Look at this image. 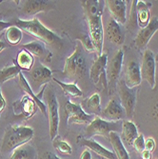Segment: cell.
<instances>
[{
    "mask_svg": "<svg viewBox=\"0 0 158 159\" xmlns=\"http://www.w3.org/2000/svg\"><path fill=\"white\" fill-rule=\"evenodd\" d=\"M16 27L21 29L22 31L26 32L28 34L32 35L33 37L40 40V42L45 43V44L54 48L60 50L63 47V42L61 38L49 30L43 25L37 17H34L31 20H22L18 19L16 22Z\"/></svg>",
    "mask_w": 158,
    "mask_h": 159,
    "instance_id": "cell-1",
    "label": "cell"
},
{
    "mask_svg": "<svg viewBox=\"0 0 158 159\" xmlns=\"http://www.w3.org/2000/svg\"><path fill=\"white\" fill-rule=\"evenodd\" d=\"M34 135V129L28 126L10 127L3 137L1 144L2 153L12 152L16 149L30 142Z\"/></svg>",
    "mask_w": 158,
    "mask_h": 159,
    "instance_id": "cell-2",
    "label": "cell"
},
{
    "mask_svg": "<svg viewBox=\"0 0 158 159\" xmlns=\"http://www.w3.org/2000/svg\"><path fill=\"white\" fill-rule=\"evenodd\" d=\"M86 70H87V65L82 52V47L77 44L74 52L65 61L63 75L69 79L76 80L83 77Z\"/></svg>",
    "mask_w": 158,
    "mask_h": 159,
    "instance_id": "cell-3",
    "label": "cell"
},
{
    "mask_svg": "<svg viewBox=\"0 0 158 159\" xmlns=\"http://www.w3.org/2000/svg\"><path fill=\"white\" fill-rule=\"evenodd\" d=\"M119 129L122 131V124L120 125L118 122L107 121L99 116H95L86 128V135L89 139L94 135H102L103 137L109 139L111 133H116Z\"/></svg>",
    "mask_w": 158,
    "mask_h": 159,
    "instance_id": "cell-4",
    "label": "cell"
},
{
    "mask_svg": "<svg viewBox=\"0 0 158 159\" xmlns=\"http://www.w3.org/2000/svg\"><path fill=\"white\" fill-rule=\"evenodd\" d=\"M90 38L94 46L95 52L97 55L102 54L103 41H104V29L102 23V14L88 16Z\"/></svg>",
    "mask_w": 158,
    "mask_h": 159,
    "instance_id": "cell-5",
    "label": "cell"
},
{
    "mask_svg": "<svg viewBox=\"0 0 158 159\" xmlns=\"http://www.w3.org/2000/svg\"><path fill=\"white\" fill-rule=\"evenodd\" d=\"M48 111H49V123H50V136L53 140L58 134L59 128V104L57 98L54 94L52 89H49V91L45 94Z\"/></svg>",
    "mask_w": 158,
    "mask_h": 159,
    "instance_id": "cell-6",
    "label": "cell"
},
{
    "mask_svg": "<svg viewBox=\"0 0 158 159\" xmlns=\"http://www.w3.org/2000/svg\"><path fill=\"white\" fill-rule=\"evenodd\" d=\"M118 93L120 97V103L125 110L126 116L132 117L134 112V107L136 103V92L133 89H130L123 80L118 82Z\"/></svg>",
    "mask_w": 158,
    "mask_h": 159,
    "instance_id": "cell-7",
    "label": "cell"
},
{
    "mask_svg": "<svg viewBox=\"0 0 158 159\" xmlns=\"http://www.w3.org/2000/svg\"><path fill=\"white\" fill-rule=\"evenodd\" d=\"M65 111L67 115L68 124H90L94 117L86 113L81 105L68 101L65 105Z\"/></svg>",
    "mask_w": 158,
    "mask_h": 159,
    "instance_id": "cell-8",
    "label": "cell"
},
{
    "mask_svg": "<svg viewBox=\"0 0 158 159\" xmlns=\"http://www.w3.org/2000/svg\"><path fill=\"white\" fill-rule=\"evenodd\" d=\"M156 59L154 57L153 52L151 50H146L144 54H143L142 59V65H141V76L144 78L151 87V89H154L155 87V70H156V65H155Z\"/></svg>",
    "mask_w": 158,
    "mask_h": 159,
    "instance_id": "cell-9",
    "label": "cell"
},
{
    "mask_svg": "<svg viewBox=\"0 0 158 159\" xmlns=\"http://www.w3.org/2000/svg\"><path fill=\"white\" fill-rule=\"evenodd\" d=\"M107 64H108V55L107 53H102L99 55L90 70L91 80L96 84L99 81H102L105 88H107Z\"/></svg>",
    "mask_w": 158,
    "mask_h": 159,
    "instance_id": "cell-10",
    "label": "cell"
},
{
    "mask_svg": "<svg viewBox=\"0 0 158 159\" xmlns=\"http://www.w3.org/2000/svg\"><path fill=\"white\" fill-rule=\"evenodd\" d=\"M102 119L111 122H118L119 120L126 117V112L124 108L122 107L121 103L115 98L110 100V102L106 106V108L101 111Z\"/></svg>",
    "mask_w": 158,
    "mask_h": 159,
    "instance_id": "cell-11",
    "label": "cell"
},
{
    "mask_svg": "<svg viewBox=\"0 0 158 159\" xmlns=\"http://www.w3.org/2000/svg\"><path fill=\"white\" fill-rule=\"evenodd\" d=\"M125 84L130 89H133L139 86L142 82L140 66L134 60H130L126 65L125 71Z\"/></svg>",
    "mask_w": 158,
    "mask_h": 159,
    "instance_id": "cell-12",
    "label": "cell"
},
{
    "mask_svg": "<svg viewBox=\"0 0 158 159\" xmlns=\"http://www.w3.org/2000/svg\"><path fill=\"white\" fill-rule=\"evenodd\" d=\"M157 31H158V18L153 17L149 22V24L138 33L135 38L136 47L139 49H144Z\"/></svg>",
    "mask_w": 158,
    "mask_h": 159,
    "instance_id": "cell-13",
    "label": "cell"
},
{
    "mask_svg": "<svg viewBox=\"0 0 158 159\" xmlns=\"http://www.w3.org/2000/svg\"><path fill=\"white\" fill-rule=\"evenodd\" d=\"M123 58H124L123 50L120 49L112 56V58L110 62V65L107 70V75L110 84L111 85L116 83V81L120 76L122 66H123Z\"/></svg>",
    "mask_w": 158,
    "mask_h": 159,
    "instance_id": "cell-14",
    "label": "cell"
},
{
    "mask_svg": "<svg viewBox=\"0 0 158 159\" xmlns=\"http://www.w3.org/2000/svg\"><path fill=\"white\" fill-rule=\"evenodd\" d=\"M77 143H79L81 146L87 147L91 151L94 152L97 155L101 156L106 159H117L116 155L114 152H111L110 150L104 148L102 145H100L98 142H96L93 139H89V138H77Z\"/></svg>",
    "mask_w": 158,
    "mask_h": 159,
    "instance_id": "cell-15",
    "label": "cell"
},
{
    "mask_svg": "<svg viewBox=\"0 0 158 159\" xmlns=\"http://www.w3.org/2000/svg\"><path fill=\"white\" fill-rule=\"evenodd\" d=\"M54 8L53 4L46 0H27L23 5V11L28 16H34L40 11H52Z\"/></svg>",
    "mask_w": 158,
    "mask_h": 159,
    "instance_id": "cell-16",
    "label": "cell"
},
{
    "mask_svg": "<svg viewBox=\"0 0 158 159\" xmlns=\"http://www.w3.org/2000/svg\"><path fill=\"white\" fill-rule=\"evenodd\" d=\"M105 2L109 8L112 19L121 25H124L127 20L125 1H123V0H108Z\"/></svg>",
    "mask_w": 158,
    "mask_h": 159,
    "instance_id": "cell-17",
    "label": "cell"
},
{
    "mask_svg": "<svg viewBox=\"0 0 158 159\" xmlns=\"http://www.w3.org/2000/svg\"><path fill=\"white\" fill-rule=\"evenodd\" d=\"M30 77L32 78L34 89H37L40 86L47 84L51 79H52V70L45 66L39 65L30 71Z\"/></svg>",
    "mask_w": 158,
    "mask_h": 159,
    "instance_id": "cell-18",
    "label": "cell"
},
{
    "mask_svg": "<svg viewBox=\"0 0 158 159\" xmlns=\"http://www.w3.org/2000/svg\"><path fill=\"white\" fill-rule=\"evenodd\" d=\"M22 48L28 51L30 53H32L33 55L37 56L38 58H40L43 61H51L52 53L49 50H47V48L42 42L33 41L28 43V44L22 45Z\"/></svg>",
    "mask_w": 158,
    "mask_h": 159,
    "instance_id": "cell-19",
    "label": "cell"
},
{
    "mask_svg": "<svg viewBox=\"0 0 158 159\" xmlns=\"http://www.w3.org/2000/svg\"><path fill=\"white\" fill-rule=\"evenodd\" d=\"M106 34L111 42L116 45H122L125 40V34L123 33L120 24L117 23L114 19L108 21L106 26Z\"/></svg>",
    "mask_w": 158,
    "mask_h": 159,
    "instance_id": "cell-20",
    "label": "cell"
},
{
    "mask_svg": "<svg viewBox=\"0 0 158 159\" xmlns=\"http://www.w3.org/2000/svg\"><path fill=\"white\" fill-rule=\"evenodd\" d=\"M82 109L86 113L90 115L92 114H101V99L98 93H93L89 98L85 99L82 104Z\"/></svg>",
    "mask_w": 158,
    "mask_h": 159,
    "instance_id": "cell-21",
    "label": "cell"
},
{
    "mask_svg": "<svg viewBox=\"0 0 158 159\" xmlns=\"http://www.w3.org/2000/svg\"><path fill=\"white\" fill-rule=\"evenodd\" d=\"M109 140L114 150V153H115L117 159H131L130 155H129L127 150L125 149V147L123 145V142L117 133H115V132L111 133L109 135Z\"/></svg>",
    "mask_w": 158,
    "mask_h": 159,
    "instance_id": "cell-22",
    "label": "cell"
},
{
    "mask_svg": "<svg viewBox=\"0 0 158 159\" xmlns=\"http://www.w3.org/2000/svg\"><path fill=\"white\" fill-rule=\"evenodd\" d=\"M18 77H19V84H20V87L23 89V91L26 92V93H29V95H30V96L33 98V100L34 101V103L36 104L37 108L40 109L41 112H42L43 114H44V115H47V110H48L47 107H46L45 104L43 103L42 101L34 94V93L33 92V90H32V88H31V86L29 85L28 81H27L26 78L24 77L23 74L20 73V74L18 75Z\"/></svg>",
    "mask_w": 158,
    "mask_h": 159,
    "instance_id": "cell-23",
    "label": "cell"
},
{
    "mask_svg": "<svg viewBox=\"0 0 158 159\" xmlns=\"http://www.w3.org/2000/svg\"><path fill=\"white\" fill-rule=\"evenodd\" d=\"M139 135L135 124L131 120H126L122 123V136L124 140L129 144L133 145V141Z\"/></svg>",
    "mask_w": 158,
    "mask_h": 159,
    "instance_id": "cell-24",
    "label": "cell"
},
{
    "mask_svg": "<svg viewBox=\"0 0 158 159\" xmlns=\"http://www.w3.org/2000/svg\"><path fill=\"white\" fill-rule=\"evenodd\" d=\"M136 19L142 28H145L150 22V9L143 1H136Z\"/></svg>",
    "mask_w": 158,
    "mask_h": 159,
    "instance_id": "cell-25",
    "label": "cell"
},
{
    "mask_svg": "<svg viewBox=\"0 0 158 159\" xmlns=\"http://www.w3.org/2000/svg\"><path fill=\"white\" fill-rule=\"evenodd\" d=\"M16 62L20 70H30L34 63V57L32 53H30L28 51L23 49L17 54Z\"/></svg>",
    "mask_w": 158,
    "mask_h": 159,
    "instance_id": "cell-26",
    "label": "cell"
},
{
    "mask_svg": "<svg viewBox=\"0 0 158 159\" xmlns=\"http://www.w3.org/2000/svg\"><path fill=\"white\" fill-rule=\"evenodd\" d=\"M35 151L30 145H25L17 148L11 152V159H34Z\"/></svg>",
    "mask_w": 158,
    "mask_h": 159,
    "instance_id": "cell-27",
    "label": "cell"
},
{
    "mask_svg": "<svg viewBox=\"0 0 158 159\" xmlns=\"http://www.w3.org/2000/svg\"><path fill=\"white\" fill-rule=\"evenodd\" d=\"M36 107L37 106L33 99L29 98L28 96H25L19 103V108H21L19 109L21 111V113L19 115H23L24 117H26V115H27L28 117H31L33 114L35 113Z\"/></svg>",
    "mask_w": 158,
    "mask_h": 159,
    "instance_id": "cell-28",
    "label": "cell"
},
{
    "mask_svg": "<svg viewBox=\"0 0 158 159\" xmlns=\"http://www.w3.org/2000/svg\"><path fill=\"white\" fill-rule=\"evenodd\" d=\"M52 80L60 86V88L64 91V93L68 96H70V97H81L83 95L82 91L74 83H64L58 79H56V78H52Z\"/></svg>",
    "mask_w": 158,
    "mask_h": 159,
    "instance_id": "cell-29",
    "label": "cell"
},
{
    "mask_svg": "<svg viewBox=\"0 0 158 159\" xmlns=\"http://www.w3.org/2000/svg\"><path fill=\"white\" fill-rule=\"evenodd\" d=\"M22 30L16 26H11L5 33V38L11 45H17L22 40Z\"/></svg>",
    "mask_w": 158,
    "mask_h": 159,
    "instance_id": "cell-30",
    "label": "cell"
},
{
    "mask_svg": "<svg viewBox=\"0 0 158 159\" xmlns=\"http://www.w3.org/2000/svg\"><path fill=\"white\" fill-rule=\"evenodd\" d=\"M21 73V70L17 65L10 67H5L0 70V84H2L10 79H12L17 76Z\"/></svg>",
    "mask_w": 158,
    "mask_h": 159,
    "instance_id": "cell-31",
    "label": "cell"
},
{
    "mask_svg": "<svg viewBox=\"0 0 158 159\" xmlns=\"http://www.w3.org/2000/svg\"><path fill=\"white\" fill-rule=\"evenodd\" d=\"M82 5L85 9L87 16H96V14H103L101 3L99 1H82Z\"/></svg>",
    "mask_w": 158,
    "mask_h": 159,
    "instance_id": "cell-32",
    "label": "cell"
},
{
    "mask_svg": "<svg viewBox=\"0 0 158 159\" xmlns=\"http://www.w3.org/2000/svg\"><path fill=\"white\" fill-rule=\"evenodd\" d=\"M52 146L57 152H59L64 155H70L73 152V149H71L70 144L67 141L61 139L59 136H56L52 140Z\"/></svg>",
    "mask_w": 158,
    "mask_h": 159,
    "instance_id": "cell-33",
    "label": "cell"
},
{
    "mask_svg": "<svg viewBox=\"0 0 158 159\" xmlns=\"http://www.w3.org/2000/svg\"><path fill=\"white\" fill-rule=\"evenodd\" d=\"M79 41L81 42V44H82V47L87 51V52H95L94 50V46L93 44V42L90 38L89 35H82L79 37Z\"/></svg>",
    "mask_w": 158,
    "mask_h": 159,
    "instance_id": "cell-34",
    "label": "cell"
},
{
    "mask_svg": "<svg viewBox=\"0 0 158 159\" xmlns=\"http://www.w3.org/2000/svg\"><path fill=\"white\" fill-rule=\"evenodd\" d=\"M133 148L135 149V151L137 152H142L143 151H145V138H144V135L142 134H140L137 138L133 141Z\"/></svg>",
    "mask_w": 158,
    "mask_h": 159,
    "instance_id": "cell-35",
    "label": "cell"
},
{
    "mask_svg": "<svg viewBox=\"0 0 158 159\" xmlns=\"http://www.w3.org/2000/svg\"><path fill=\"white\" fill-rule=\"evenodd\" d=\"M155 147H156V143L152 137H149V138L145 139V150L146 151L152 152L155 150Z\"/></svg>",
    "mask_w": 158,
    "mask_h": 159,
    "instance_id": "cell-36",
    "label": "cell"
},
{
    "mask_svg": "<svg viewBox=\"0 0 158 159\" xmlns=\"http://www.w3.org/2000/svg\"><path fill=\"white\" fill-rule=\"evenodd\" d=\"M37 159H61V158H59L58 156H56L53 152L47 151V152H42L41 154H39Z\"/></svg>",
    "mask_w": 158,
    "mask_h": 159,
    "instance_id": "cell-37",
    "label": "cell"
},
{
    "mask_svg": "<svg viewBox=\"0 0 158 159\" xmlns=\"http://www.w3.org/2000/svg\"><path fill=\"white\" fill-rule=\"evenodd\" d=\"M5 108H6V101H5V98L3 97V94L1 93V88H0V115H1V113Z\"/></svg>",
    "mask_w": 158,
    "mask_h": 159,
    "instance_id": "cell-38",
    "label": "cell"
},
{
    "mask_svg": "<svg viewBox=\"0 0 158 159\" xmlns=\"http://www.w3.org/2000/svg\"><path fill=\"white\" fill-rule=\"evenodd\" d=\"M10 27H11V23L0 20V33L3 32L4 30H7V29H9Z\"/></svg>",
    "mask_w": 158,
    "mask_h": 159,
    "instance_id": "cell-39",
    "label": "cell"
},
{
    "mask_svg": "<svg viewBox=\"0 0 158 159\" xmlns=\"http://www.w3.org/2000/svg\"><path fill=\"white\" fill-rule=\"evenodd\" d=\"M80 159H92V154H91V152L89 150H85L81 156H80Z\"/></svg>",
    "mask_w": 158,
    "mask_h": 159,
    "instance_id": "cell-40",
    "label": "cell"
},
{
    "mask_svg": "<svg viewBox=\"0 0 158 159\" xmlns=\"http://www.w3.org/2000/svg\"><path fill=\"white\" fill-rule=\"evenodd\" d=\"M141 158L142 159H151V152H148V151H143L141 152Z\"/></svg>",
    "mask_w": 158,
    "mask_h": 159,
    "instance_id": "cell-41",
    "label": "cell"
},
{
    "mask_svg": "<svg viewBox=\"0 0 158 159\" xmlns=\"http://www.w3.org/2000/svg\"><path fill=\"white\" fill-rule=\"evenodd\" d=\"M6 48H7V44H6V43L3 42V41H0V52H1Z\"/></svg>",
    "mask_w": 158,
    "mask_h": 159,
    "instance_id": "cell-42",
    "label": "cell"
},
{
    "mask_svg": "<svg viewBox=\"0 0 158 159\" xmlns=\"http://www.w3.org/2000/svg\"><path fill=\"white\" fill-rule=\"evenodd\" d=\"M155 59H156V60H158V55L156 56V58H155Z\"/></svg>",
    "mask_w": 158,
    "mask_h": 159,
    "instance_id": "cell-43",
    "label": "cell"
},
{
    "mask_svg": "<svg viewBox=\"0 0 158 159\" xmlns=\"http://www.w3.org/2000/svg\"><path fill=\"white\" fill-rule=\"evenodd\" d=\"M157 159H158V158H157Z\"/></svg>",
    "mask_w": 158,
    "mask_h": 159,
    "instance_id": "cell-44",
    "label": "cell"
}]
</instances>
